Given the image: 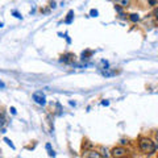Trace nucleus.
I'll return each mask as SVG.
<instances>
[{"mask_svg":"<svg viewBox=\"0 0 158 158\" xmlns=\"http://www.w3.org/2000/svg\"><path fill=\"white\" fill-rule=\"evenodd\" d=\"M46 149H48V151H49V156H50V157H54V156H55L54 150H51V146H50V144H46Z\"/></svg>","mask_w":158,"mask_h":158,"instance_id":"nucleus-10","label":"nucleus"},{"mask_svg":"<svg viewBox=\"0 0 158 158\" xmlns=\"http://www.w3.org/2000/svg\"><path fill=\"white\" fill-rule=\"evenodd\" d=\"M92 145L88 142V141H86V144H83V149H87V148H91Z\"/></svg>","mask_w":158,"mask_h":158,"instance_id":"nucleus-13","label":"nucleus"},{"mask_svg":"<svg viewBox=\"0 0 158 158\" xmlns=\"http://www.w3.org/2000/svg\"><path fill=\"white\" fill-rule=\"evenodd\" d=\"M91 16H92V17H96V16H98V11H96V9H91Z\"/></svg>","mask_w":158,"mask_h":158,"instance_id":"nucleus-12","label":"nucleus"},{"mask_svg":"<svg viewBox=\"0 0 158 158\" xmlns=\"http://www.w3.org/2000/svg\"><path fill=\"white\" fill-rule=\"evenodd\" d=\"M1 26H3V22H0V28H1Z\"/></svg>","mask_w":158,"mask_h":158,"instance_id":"nucleus-23","label":"nucleus"},{"mask_svg":"<svg viewBox=\"0 0 158 158\" xmlns=\"http://www.w3.org/2000/svg\"><path fill=\"white\" fill-rule=\"evenodd\" d=\"M11 113H12V115H16V110H15L13 107H11Z\"/></svg>","mask_w":158,"mask_h":158,"instance_id":"nucleus-15","label":"nucleus"},{"mask_svg":"<svg viewBox=\"0 0 158 158\" xmlns=\"http://www.w3.org/2000/svg\"><path fill=\"white\" fill-rule=\"evenodd\" d=\"M138 145H140V149L142 150L145 154H151V153H154V150H156V145H154L153 141L148 137H140V142H138Z\"/></svg>","mask_w":158,"mask_h":158,"instance_id":"nucleus-1","label":"nucleus"},{"mask_svg":"<svg viewBox=\"0 0 158 158\" xmlns=\"http://www.w3.org/2000/svg\"><path fill=\"white\" fill-rule=\"evenodd\" d=\"M33 100L40 105L46 104V96H45V94L42 91H36L34 94H33Z\"/></svg>","mask_w":158,"mask_h":158,"instance_id":"nucleus-3","label":"nucleus"},{"mask_svg":"<svg viewBox=\"0 0 158 158\" xmlns=\"http://www.w3.org/2000/svg\"><path fill=\"white\" fill-rule=\"evenodd\" d=\"M5 124H7L5 116H4V115H0V130H1V132L5 130Z\"/></svg>","mask_w":158,"mask_h":158,"instance_id":"nucleus-6","label":"nucleus"},{"mask_svg":"<svg viewBox=\"0 0 158 158\" xmlns=\"http://www.w3.org/2000/svg\"><path fill=\"white\" fill-rule=\"evenodd\" d=\"M61 61L63 62V63H67V65H72L75 62V55L72 54V53H66L61 57Z\"/></svg>","mask_w":158,"mask_h":158,"instance_id":"nucleus-4","label":"nucleus"},{"mask_svg":"<svg viewBox=\"0 0 158 158\" xmlns=\"http://www.w3.org/2000/svg\"><path fill=\"white\" fill-rule=\"evenodd\" d=\"M88 55H92V51H91V50L83 51V53H82V59H83V61H84V59H88V58H87Z\"/></svg>","mask_w":158,"mask_h":158,"instance_id":"nucleus-9","label":"nucleus"},{"mask_svg":"<svg viewBox=\"0 0 158 158\" xmlns=\"http://www.w3.org/2000/svg\"><path fill=\"white\" fill-rule=\"evenodd\" d=\"M157 3H158V1H154V0H150V1H149V4L153 5V4H157Z\"/></svg>","mask_w":158,"mask_h":158,"instance_id":"nucleus-20","label":"nucleus"},{"mask_svg":"<svg viewBox=\"0 0 158 158\" xmlns=\"http://www.w3.org/2000/svg\"><path fill=\"white\" fill-rule=\"evenodd\" d=\"M154 15H156V19L158 20V8L156 9V11H154Z\"/></svg>","mask_w":158,"mask_h":158,"instance_id":"nucleus-18","label":"nucleus"},{"mask_svg":"<svg viewBox=\"0 0 158 158\" xmlns=\"http://www.w3.org/2000/svg\"><path fill=\"white\" fill-rule=\"evenodd\" d=\"M101 104H103V105H108V104H110V101H108V100H104V101H101Z\"/></svg>","mask_w":158,"mask_h":158,"instance_id":"nucleus-17","label":"nucleus"},{"mask_svg":"<svg viewBox=\"0 0 158 158\" xmlns=\"http://www.w3.org/2000/svg\"><path fill=\"white\" fill-rule=\"evenodd\" d=\"M120 3H121L123 5H128V4H129V1H120Z\"/></svg>","mask_w":158,"mask_h":158,"instance_id":"nucleus-21","label":"nucleus"},{"mask_svg":"<svg viewBox=\"0 0 158 158\" xmlns=\"http://www.w3.org/2000/svg\"><path fill=\"white\" fill-rule=\"evenodd\" d=\"M72 15H74V12H72V11H70V12H69L67 17H66V20H65V22H66V24H70V22L72 21V17H74V16H72Z\"/></svg>","mask_w":158,"mask_h":158,"instance_id":"nucleus-7","label":"nucleus"},{"mask_svg":"<svg viewBox=\"0 0 158 158\" xmlns=\"http://www.w3.org/2000/svg\"><path fill=\"white\" fill-rule=\"evenodd\" d=\"M115 9H116L117 12H121V8H120V7H118V5H115Z\"/></svg>","mask_w":158,"mask_h":158,"instance_id":"nucleus-16","label":"nucleus"},{"mask_svg":"<svg viewBox=\"0 0 158 158\" xmlns=\"http://www.w3.org/2000/svg\"><path fill=\"white\" fill-rule=\"evenodd\" d=\"M156 138H157V140H158V132H157V133H156Z\"/></svg>","mask_w":158,"mask_h":158,"instance_id":"nucleus-22","label":"nucleus"},{"mask_svg":"<svg viewBox=\"0 0 158 158\" xmlns=\"http://www.w3.org/2000/svg\"><path fill=\"white\" fill-rule=\"evenodd\" d=\"M127 153H128V150L123 146H116L111 150V156L113 158H125L127 157Z\"/></svg>","mask_w":158,"mask_h":158,"instance_id":"nucleus-2","label":"nucleus"},{"mask_svg":"<svg viewBox=\"0 0 158 158\" xmlns=\"http://www.w3.org/2000/svg\"><path fill=\"white\" fill-rule=\"evenodd\" d=\"M13 15H15L17 19H21V15H20V13H19L17 11H13Z\"/></svg>","mask_w":158,"mask_h":158,"instance_id":"nucleus-14","label":"nucleus"},{"mask_svg":"<svg viewBox=\"0 0 158 158\" xmlns=\"http://www.w3.org/2000/svg\"><path fill=\"white\" fill-rule=\"evenodd\" d=\"M129 19H130V21H133V22H137L138 20H140L138 15H136V13H132V15H129Z\"/></svg>","mask_w":158,"mask_h":158,"instance_id":"nucleus-8","label":"nucleus"},{"mask_svg":"<svg viewBox=\"0 0 158 158\" xmlns=\"http://www.w3.org/2000/svg\"><path fill=\"white\" fill-rule=\"evenodd\" d=\"M83 158H101V154L96 150H88V151H84Z\"/></svg>","mask_w":158,"mask_h":158,"instance_id":"nucleus-5","label":"nucleus"},{"mask_svg":"<svg viewBox=\"0 0 158 158\" xmlns=\"http://www.w3.org/2000/svg\"><path fill=\"white\" fill-rule=\"evenodd\" d=\"M4 87H5V84H4V83H3V82H1V80H0V88H4Z\"/></svg>","mask_w":158,"mask_h":158,"instance_id":"nucleus-19","label":"nucleus"},{"mask_svg":"<svg viewBox=\"0 0 158 158\" xmlns=\"http://www.w3.org/2000/svg\"><path fill=\"white\" fill-rule=\"evenodd\" d=\"M4 141H5V142H7V144H8V145H9V146H11V148H12V149H15V145H13V144H12V141H11V140H9V138H4Z\"/></svg>","mask_w":158,"mask_h":158,"instance_id":"nucleus-11","label":"nucleus"}]
</instances>
